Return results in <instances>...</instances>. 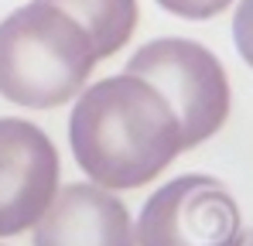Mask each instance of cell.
I'll list each match as a JSON object with an SVG mask.
<instances>
[{"instance_id":"cell-7","label":"cell","mask_w":253,"mask_h":246,"mask_svg":"<svg viewBox=\"0 0 253 246\" xmlns=\"http://www.w3.org/2000/svg\"><path fill=\"white\" fill-rule=\"evenodd\" d=\"M62 7L83 28L96 58H110L124 48L137 28V0H48Z\"/></svg>"},{"instance_id":"cell-1","label":"cell","mask_w":253,"mask_h":246,"mask_svg":"<svg viewBox=\"0 0 253 246\" xmlns=\"http://www.w3.org/2000/svg\"><path fill=\"white\" fill-rule=\"evenodd\" d=\"M69 140L79 167L110 192L154 181L181 154V130L171 106L154 85L130 72L92 82L79 96Z\"/></svg>"},{"instance_id":"cell-8","label":"cell","mask_w":253,"mask_h":246,"mask_svg":"<svg viewBox=\"0 0 253 246\" xmlns=\"http://www.w3.org/2000/svg\"><path fill=\"white\" fill-rule=\"evenodd\" d=\"M165 10L178 14V17H188V21H206L215 17L219 10H226L233 0H158Z\"/></svg>"},{"instance_id":"cell-6","label":"cell","mask_w":253,"mask_h":246,"mask_svg":"<svg viewBox=\"0 0 253 246\" xmlns=\"http://www.w3.org/2000/svg\"><path fill=\"white\" fill-rule=\"evenodd\" d=\"M35 243H130L133 226L126 205L96 181L58 185L31 226Z\"/></svg>"},{"instance_id":"cell-3","label":"cell","mask_w":253,"mask_h":246,"mask_svg":"<svg viewBox=\"0 0 253 246\" xmlns=\"http://www.w3.org/2000/svg\"><path fill=\"white\" fill-rule=\"evenodd\" d=\"M126 72L154 85L161 99L171 106L181 130V151L206 144L212 133L222 130L229 117L233 92H229L226 69L199 41H151L126 62Z\"/></svg>"},{"instance_id":"cell-2","label":"cell","mask_w":253,"mask_h":246,"mask_svg":"<svg viewBox=\"0 0 253 246\" xmlns=\"http://www.w3.org/2000/svg\"><path fill=\"white\" fill-rule=\"evenodd\" d=\"M92 41L55 3L31 0L0 21V96L24 110H55L83 92Z\"/></svg>"},{"instance_id":"cell-5","label":"cell","mask_w":253,"mask_h":246,"mask_svg":"<svg viewBox=\"0 0 253 246\" xmlns=\"http://www.w3.org/2000/svg\"><path fill=\"white\" fill-rule=\"evenodd\" d=\"M58 188V151L28 120H0V236L28 233Z\"/></svg>"},{"instance_id":"cell-4","label":"cell","mask_w":253,"mask_h":246,"mask_svg":"<svg viewBox=\"0 0 253 246\" xmlns=\"http://www.w3.org/2000/svg\"><path fill=\"white\" fill-rule=\"evenodd\" d=\"M137 243H236L240 208L222 181L181 174L161 185L140 212Z\"/></svg>"}]
</instances>
